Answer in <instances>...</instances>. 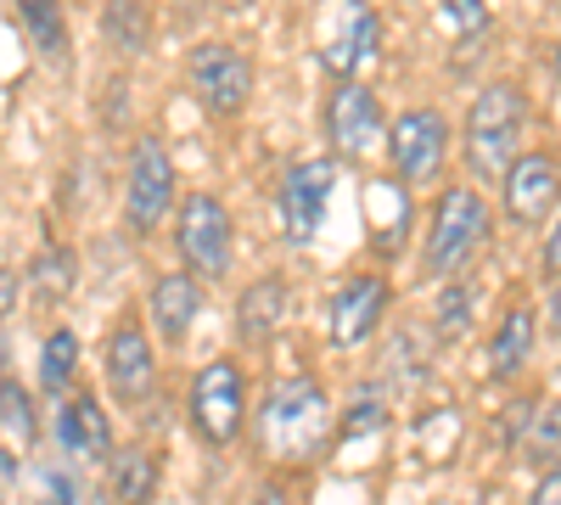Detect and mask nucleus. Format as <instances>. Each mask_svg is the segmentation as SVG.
Instances as JSON below:
<instances>
[{
    "instance_id": "obj_19",
    "label": "nucleus",
    "mask_w": 561,
    "mask_h": 505,
    "mask_svg": "<svg viewBox=\"0 0 561 505\" xmlns=\"http://www.w3.org/2000/svg\"><path fill=\"white\" fill-rule=\"evenodd\" d=\"M158 489V461L152 449H124L113 461V500L118 505H147Z\"/></svg>"
},
{
    "instance_id": "obj_20",
    "label": "nucleus",
    "mask_w": 561,
    "mask_h": 505,
    "mask_svg": "<svg viewBox=\"0 0 561 505\" xmlns=\"http://www.w3.org/2000/svg\"><path fill=\"white\" fill-rule=\"evenodd\" d=\"M28 287H34V298H45V303H62V298L73 292V253L45 248V253L28 264Z\"/></svg>"
},
{
    "instance_id": "obj_13",
    "label": "nucleus",
    "mask_w": 561,
    "mask_h": 505,
    "mask_svg": "<svg viewBox=\"0 0 561 505\" xmlns=\"http://www.w3.org/2000/svg\"><path fill=\"white\" fill-rule=\"evenodd\" d=\"M561 197V163L550 152H523L505 169V214L517 225H539Z\"/></svg>"
},
{
    "instance_id": "obj_5",
    "label": "nucleus",
    "mask_w": 561,
    "mask_h": 505,
    "mask_svg": "<svg viewBox=\"0 0 561 505\" xmlns=\"http://www.w3.org/2000/svg\"><path fill=\"white\" fill-rule=\"evenodd\" d=\"M169 208H174V163L158 135H140L129 152V180H124V219H129V231L147 237L163 225Z\"/></svg>"
},
{
    "instance_id": "obj_10",
    "label": "nucleus",
    "mask_w": 561,
    "mask_h": 505,
    "mask_svg": "<svg viewBox=\"0 0 561 505\" xmlns=\"http://www.w3.org/2000/svg\"><path fill=\"white\" fill-rule=\"evenodd\" d=\"M332 180H337V163L332 158H309V163H293L287 180H280V231L293 242H309L325 219V197H332Z\"/></svg>"
},
{
    "instance_id": "obj_31",
    "label": "nucleus",
    "mask_w": 561,
    "mask_h": 505,
    "mask_svg": "<svg viewBox=\"0 0 561 505\" xmlns=\"http://www.w3.org/2000/svg\"><path fill=\"white\" fill-rule=\"evenodd\" d=\"M12 365V343H7V326H0V371Z\"/></svg>"
},
{
    "instance_id": "obj_30",
    "label": "nucleus",
    "mask_w": 561,
    "mask_h": 505,
    "mask_svg": "<svg viewBox=\"0 0 561 505\" xmlns=\"http://www.w3.org/2000/svg\"><path fill=\"white\" fill-rule=\"evenodd\" d=\"M51 505H73V483L62 472H51Z\"/></svg>"
},
{
    "instance_id": "obj_22",
    "label": "nucleus",
    "mask_w": 561,
    "mask_h": 505,
    "mask_svg": "<svg viewBox=\"0 0 561 505\" xmlns=\"http://www.w3.org/2000/svg\"><path fill=\"white\" fill-rule=\"evenodd\" d=\"M23 18H28V34L45 57H68V28H62L57 0H23Z\"/></svg>"
},
{
    "instance_id": "obj_29",
    "label": "nucleus",
    "mask_w": 561,
    "mask_h": 505,
    "mask_svg": "<svg viewBox=\"0 0 561 505\" xmlns=\"http://www.w3.org/2000/svg\"><path fill=\"white\" fill-rule=\"evenodd\" d=\"M12 303H18V275H12V269H0V314H7Z\"/></svg>"
},
{
    "instance_id": "obj_2",
    "label": "nucleus",
    "mask_w": 561,
    "mask_h": 505,
    "mask_svg": "<svg viewBox=\"0 0 561 505\" xmlns=\"http://www.w3.org/2000/svg\"><path fill=\"white\" fill-rule=\"evenodd\" d=\"M523 118H528V102L517 84H489L478 90L472 113H466V163L472 174L494 180L517 163V135H523Z\"/></svg>"
},
{
    "instance_id": "obj_18",
    "label": "nucleus",
    "mask_w": 561,
    "mask_h": 505,
    "mask_svg": "<svg viewBox=\"0 0 561 505\" xmlns=\"http://www.w3.org/2000/svg\"><path fill=\"white\" fill-rule=\"evenodd\" d=\"M287 314V282H253L242 292V309H237V326H242V343H270V332L280 326Z\"/></svg>"
},
{
    "instance_id": "obj_1",
    "label": "nucleus",
    "mask_w": 561,
    "mask_h": 505,
    "mask_svg": "<svg viewBox=\"0 0 561 505\" xmlns=\"http://www.w3.org/2000/svg\"><path fill=\"white\" fill-rule=\"evenodd\" d=\"M332 433V399L320 382H275L264 410H259V449L270 461H304L314 455V444Z\"/></svg>"
},
{
    "instance_id": "obj_33",
    "label": "nucleus",
    "mask_w": 561,
    "mask_h": 505,
    "mask_svg": "<svg viewBox=\"0 0 561 505\" xmlns=\"http://www.w3.org/2000/svg\"><path fill=\"white\" fill-rule=\"evenodd\" d=\"M556 73H561V57H556Z\"/></svg>"
},
{
    "instance_id": "obj_17",
    "label": "nucleus",
    "mask_w": 561,
    "mask_h": 505,
    "mask_svg": "<svg viewBox=\"0 0 561 505\" xmlns=\"http://www.w3.org/2000/svg\"><path fill=\"white\" fill-rule=\"evenodd\" d=\"M534 337H539V326H534V309H528V303L505 309L500 332H494V343H489V371H494V377L523 371L528 354H534Z\"/></svg>"
},
{
    "instance_id": "obj_27",
    "label": "nucleus",
    "mask_w": 561,
    "mask_h": 505,
    "mask_svg": "<svg viewBox=\"0 0 561 505\" xmlns=\"http://www.w3.org/2000/svg\"><path fill=\"white\" fill-rule=\"evenodd\" d=\"M534 505H561V467H556L550 478H539V494H534Z\"/></svg>"
},
{
    "instance_id": "obj_7",
    "label": "nucleus",
    "mask_w": 561,
    "mask_h": 505,
    "mask_svg": "<svg viewBox=\"0 0 561 505\" xmlns=\"http://www.w3.org/2000/svg\"><path fill=\"white\" fill-rule=\"evenodd\" d=\"M444 118L433 107H410L388 124V158H393V174L404 186H421V180H438L444 169Z\"/></svg>"
},
{
    "instance_id": "obj_11",
    "label": "nucleus",
    "mask_w": 561,
    "mask_h": 505,
    "mask_svg": "<svg viewBox=\"0 0 561 505\" xmlns=\"http://www.w3.org/2000/svg\"><path fill=\"white\" fill-rule=\"evenodd\" d=\"M314 51H320L325 73H337V79L359 73L365 57L377 51V12L359 7V0H337V7H332V23H325L320 39H314Z\"/></svg>"
},
{
    "instance_id": "obj_24",
    "label": "nucleus",
    "mask_w": 561,
    "mask_h": 505,
    "mask_svg": "<svg viewBox=\"0 0 561 505\" xmlns=\"http://www.w3.org/2000/svg\"><path fill=\"white\" fill-rule=\"evenodd\" d=\"M0 422H7V433H12L18 449L34 444V410H28L23 388H12V382H0Z\"/></svg>"
},
{
    "instance_id": "obj_6",
    "label": "nucleus",
    "mask_w": 561,
    "mask_h": 505,
    "mask_svg": "<svg viewBox=\"0 0 561 505\" xmlns=\"http://www.w3.org/2000/svg\"><path fill=\"white\" fill-rule=\"evenodd\" d=\"M185 79H192L197 102L219 118L242 113L253 96V62L242 51H230V45H197L192 62H185Z\"/></svg>"
},
{
    "instance_id": "obj_14",
    "label": "nucleus",
    "mask_w": 561,
    "mask_h": 505,
    "mask_svg": "<svg viewBox=\"0 0 561 505\" xmlns=\"http://www.w3.org/2000/svg\"><path fill=\"white\" fill-rule=\"evenodd\" d=\"M382 309H388V282L382 275H354V282H343L337 298H332V343L337 348H359L370 332H377Z\"/></svg>"
},
{
    "instance_id": "obj_12",
    "label": "nucleus",
    "mask_w": 561,
    "mask_h": 505,
    "mask_svg": "<svg viewBox=\"0 0 561 505\" xmlns=\"http://www.w3.org/2000/svg\"><path fill=\"white\" fill-rule=\"evenodd\" d=\"M107 382L124 404H147L158 388V354L147 343V332L135 320H118L113 337H107Z\"/></svg>"
},
{
    "instance_id": "obj_32",
    "label": "nucleus",
    "mask_w": 561,
    "mask_h": 505,
    "mask_svg": "<svg viewBox=\"0 0 561 505\" xmlns=\"http://www.w3.org/2000/svg\"><path fill=\"white\" fill-rule=\"evenodd\" d=\"M550 320H556V326H561V287H556V303H550Z\"/></svg>"
},
{
    "instance_id": "obj_25",
    "label": "nucleus",
    "mask_w": 561,
    "mask_h": 505,
    "mask_svg": "<svg viewBox=\"0 0 561 505\" xmlns=\"http://www.w3.org/2000/svg\"><path fill=\"white\" fill-rule=\"evenodd\" d=\"M129 12H140L135 0H113V12H107V23H113V39L124 45V51H135V45L147 39V28H140L147 18H135V23H129Z\"/></svg>"
},
{
    "instance_id": "obj_15",
    "label": "nucleus",
    "mask_w": 561,
    "mask_h": 505,
    "mask_svg": "<svg viewBox=\"0 0 561 505\" xmlns=\"http://www.w3.org/2000/svg\"><path fill=\"white\" fill-rule=\"evenodd\" d=\"M57 438L73 449V455H84V461H102V455L113 449V427H107V410L90 399V393H79V399H68L62 410H57Z\"/></svg>"
},
{
    "instance_id": "obj_26",
    "label": "nucleus",
    "mask_w": 561,
    "mask_h": 505,
    "mask_svg": "<svg viewBox=\"0 0 561 505\" xmlns=\"http://www.w3.org/2000/svg\"><path fill=\"white\" fill-rule=\"evenodd\" d=\"M534 455H539V461L561 455V404H545V416L534 422Z\"/></svg>"
},
{
    "instance_id": "obj_16",
    "label": "nucleus",
    "mask_w": 561,
    "mask_h": 505,
    "mask_svg": "<svg viewBox=\"0 0 561 505\" xmlns=\"http://www.w3.org/2000/svg\"><path fill=\"white\" fill-rule=\"evenodd\" d=\"M203 314V287L197 275H163V282L152 287V320L163 343H180L185 332H192V320Z\"/></svg>"
},
{
    "instance_id": "obj_23",
    "label": "nucleus",
    "mask_w": 561,
    "mask_h": 505,
    "mask_svg": "<svg viewBox=\"0 0 561 505\" xmlns=\"http://www.w3.org/2000/svg\"><path fill=\"white\" fill-rule=\"evenodd\" d=\"M433 7H438V23H444L449 34H460V39H478L483 23H489L483 0H433Z\"/></svg>"
},
{
    "instance_id": "obj_4",
    "label": "nucleus",
    "mask_w": 561,
    "mask_h": 505,
    "mask_svg": "<svg viewBox=\"0 0 561 505\" xmlns=\"http://www.w3.org/2000/svg\"><path fill=\"white\" fill-rule=\"evenodd\" d=\"M192 422L203 444H237L248 422V377L237 359H208L192 382Z\"/></svg>"
},
{
    "instance_id": "obj_3",
    "label": "nucleus",
    "mask_w": 561,
    "mask_h": 505,
    "mask_svg": "<svg viewBox=\"0 0 561 505\" xmlns=\"http://www.w3.org/2000/svg\"><path fill=\"white\" fill-rule=\"evenodd\" d=\"M489 237V203L472 186H449L433 208V231H427V269L455 275L472 264V253Z\"/></svg>"
},
{
    "instance_id": "obj_8",
    "label": "nucleus",
    "mask_w": 561,
    "mask_h": 505,
    "mask_svg": "<svg viewBox=\"0 0 561 505\" xmlns=\"http://www.w3.org/2000/svg\"><path fill=\"white\" fill-rule=\"evenodd\" d=\"M382 102L370 96V90L359 79H337L332 102H325V135H332V152L337 158H365L370 147L382 141Z\"/></svg>"
},
{
    "instance_id": "obj_21",
    "label": "nucleus",
    "mask_w": 561,
    "mask_h": 505,
    "mask_svg": "<svg viewBox=\"0 0 561 505\" xmlns=\"http://www.w3.org/2000/svg\"><path fill=\"white\" fill-rule=\"evenodd\" d=\"M73 365H79V337L73 332H51L39 348V388L45 393H62L73 382Z\"/></svg>"
},
{
    "instance_id": "obj_28",
    "label": "nucleus",
    "mask_w": 561,
    "mask_h": 505,
    "mask_svg": "<svg viewBox=\"0 0 561 505\" xmlns=\"http://www.w3.org/2000/svg\"><path fill=\"white\" fill-rule=\"evenodd\" d=\"M545 269L561 282V219H556V231H550V242H545Z\"/></svg>"
},
{
    "instance_id": "obj_9",
    "label": "nucleus",
    "mask_w": 561,
    "mask_h": 505,
    "mask_svg": "<svg viewBox=\"0 0 561 505\" xmlns=\"http://www.w3.org/2000/svg\"><path fill=\"white\" fill-rule=\"evenodd\" d=\"M180 259L192 275H225L230 269V214L219 197L197 192L180 208Z\"/></svg>"
}]
</instances>
